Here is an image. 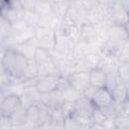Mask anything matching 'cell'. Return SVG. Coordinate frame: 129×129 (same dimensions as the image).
I'll list each match as a JSON object with an SVG mask.
<instances>
[{
  "mask_svg": "<svg viewBox=\"0 0 129 129\" xmlns=\"http://www.w3.org/2000/svg\"><path fill=\"white\" fill-rule=\"evenodd\" d=\"M38 73H39L38 77H43V76H56V77H59L53 58L48 60V61H46V62L38 64Z\"/></svg>",
  "mask_w": 129,
  "mask_h": 129,
  "instance_id": "cell-18",
  "label": "cell"
},
{
  "mask_svg": "<svg viewBox=\"0 0 129 129\" xmlns=\"http://www.w3.org/2000/svg\"><path fill=\"white\" fill-rule=\"evenodd\" d=\"M67 16L80 26L88 23V9L84 1H72Z\"/></svg>",
  "mask_w": 129,
  "mask_h": 129,
  "instance_id": "cell-4",
  "label": "cell"
},
{
  "mask_svg": "<svg viewBox=\"0 0 129 129\" xmlns=\"http://www.w3.org/2000/svg\"><path fill=\"white\" fill-rule=\"evenodd\" d=\"M92 118H93V122L96 124L102 125L106 128H112L113 127V121L108 118V116L104 113V111L102 109L96 108L93 115H92Z\"/></svg>",
  "mask_w": 129,
  "mask_h": 129,
  "instance_id": "cell-19",
  "label": "cell"
},
{
  "mask_svg": "<svg viewBox=\"0 0 129 129\" xmlns=\"http://www.w3.org/2000/svg\"><path fill=\"white\" fill-rule=\"evenodd\" d=\"M22 104V99L18 95H8L1 99L0 113L1 116L11 117V115Z\"/></svg>",
  "mask_w": 129,
  "mask_h": 129,
  "instance_id": "cell-8",
  "label": "cell"
},
{
  "mask_svg": "<svg viewBox=\"0 0 129 129\" xmlns=\"http://www.w3.org/2000/svg\"><path fill=\"white\" fill-rule=\"evenodd\" d=\"M121 82V79L119 77V73L117 72H113V73H109L107 74V78H106V85L105 88L108 89L110 92L116 87V85Z\"/></svg>",
  "mask_w": 129,
  "mask_h": 129,
  "instance_id": "cell-24",
  "label": "cell"
},
{
  "mask_svg": "<svg viewBox=\"0 0 129 129\" xmlns=\"http://www.w3.org/2000/svg\"><path fill=\"white\" fill-rule=\"evenodd\" d=\"M71 2L72 1H51L52 12L59 20H62L67 16Z\"/></svg>",
  "mask_w": 129,
  "mask_h": 129,
  "instance_id": "cell-17",
  "label": "cell"
},
{
  "mask_svg": "<svg viewBox=\"0 0 129 129\" xmlns=\"http://www.w3.org/2000/svg\"><path fill=\"white\" fill-rule=\"evenodd\" d=\"M64 102H66L64 96L58 90H55L48 94H42V103H44L46 106H48L51 109L60 108Z\"/></svg>",
  "mask_w": 129,
  "mask_h": 129,
  "instance_id": "cell-13",
  "label": "cell"
},
{
  "mask_svg": "<svg viewBox=\"0 0 129 129\" xmlns=\"http://www.w3.org/2000/svg\"><path fill=\"white\" fill-rule=\"evenodd\" d=\"M38 109V126L48 123L50 119V108L46 106L44 103H40L37 105Z\"/></svg>",
  "mask_w": 129,
  "mask_h": 129,
  "instance_id": "cell-21",
  "label": "cell"
},
{
  "mask_svg": "<svg viewBox=\"0 0 129 129\" xmlns=\"http://www.w3.org/2000/svg\"><path fill=\"white\" fill-rule=\"evenodd\" d=\"M59 77L56 76H43L38 77L36 82V88L41 94H48L57 89Z\"/></svg>",
  "mask_w": 129,
  "mask_h": 129,
  "instance_id": "cell-11",
  "label": "cell"
},
{
  "mask_svg": "<svg viewBox=\"0 0 129 129\" xmlns=\"http://www.w3.org/2000/svg\"><path fill=\"white\" fill-rule=\"evenodd\" d=\"M74 109H75V102L66 101L61 106V111H62V114H63L64 118L68 117V116H71L74 112Z\"/></svg>",
  "mask_w": 129,
  "mask_h": 129,
  "instance_id": "cell-27",
  "label": "cell"
},
{
  "mask_svg": "<svg viewBox=\"0 0 129 129\" xmlns=\"http://www.w3.org/2000/svg\"><path fill=\"white\" fill-rule=\"evenodd\" d=\"M118 73L121 81L126 85H129V61L119 64Z\"/></svg>",
  "mask_w": 129,
  "mask_h": 129,
  "instance_id": "cell-26",
  "label": "cell"
},
{
  "mask_svg": "<svg viewBox=\"0 0 129 129\" xmlns=\"http://www.w3.org/2000/svg\"><path fill=\"white\" fill-rule=\"evenodd\" d=\"M27 64L28 59L18 49L7 48L4 52H2L1 70L17 80H24Z\"/></svg>",
  "mask_w": 129,
  "mask_h": 129,
  "instance_id": "cell-1",
  "label": "cell"
},
{
  "mask_svg": "<svg viewBox=\"0 0 129 129\" xmlns=\"http://www.w3.org/2000/svg\"><path fill=\"white\" fill-rule=\"evenodd\" d=\"M126 28H127V29H128V31H129V24H128V25L126 26Z\"/></svg>",
  "mask_w": 129,
  "mask_h": 129,
  "instance_id": "cell-36",
  "label": "cell"
},
{
  "mask_svg": "<svg viewBox=\"0 0 129 129\" xmlns=\"http://www.w3.org/2000/svg\"><path fill=\"white\" fill-rule=\"evenodd\" d=\"M109 18L112 25L127 26L129 24V13L122 7L120 1H113L109 9Z\"/></svg>",
  "mask_w": 129,
  "mask_h": 129,
  "instance_id": "cell-5",
  "label": "cell"
},
{
  "mask_svg": "<svg viewBox=\"0 0 129 129\" xmlns=\"http://www.w3.org/2000/svg\"><path fill=\"white\" fill-rule=\"evenodd\" d=\"M120 63L129 61V41L119 47H117L112 53Z\"/></svg>",
  "mask_w": 129,
  "mask_h": 129,
  "instance_id": "cell-20",
  "label": "cell"
},
{
  "mask_svg": "<svg viewBox=\"0 0 129 129\" xmlns=\"http://www.w3.org/2000/svg\"><path fill=\"white\" fill-rule=\"evenodd\" d=\"M111 94L113 97V102L116 105L125 103L127 101V85L122 81L119 82L116 87L111 91Z\"/></svg>",
  "mask_w": 129,
  "mask_h": 129,
  "instance_id": "cell-15",
  "label": "cell"
},
{
  "mask_svg": "<svg viewBox=\"0 0 129 129\" xmlns=\"http://www.w3.org/2000/svg\"><path fill=\"white\" fill-rule=\"evenodd\" d=\"M37 129H50V128L48 126V123H46V124H43V125H39L37 127Z\"/></svg>",
  "mask_w": 129,
  "mask_h": 129,
  "instance_id": "cell-34",
  "label": "cell"
},
{
  "mask_svg": "<svg viewBox=\"0 0 129 129\" xmlns=\"http://www.w3.org/2000/svg\"><path fill=\"white\" fill-rule=\"evenodd\" d=\"M92 102L94 104V106L98 109H104L106 107H108L109 105H111L113 102V97L111 92L106 89V88H101V89H97Z\"/></svg>",
  "mask_w": 129,
  "mask_h": 129,
  "instance_id": "cell-12",
  "label": "cell"
},
{
  "mask_svg": "<svg viewBox=\"0 0 129 129\" xmlns=\"http://www.w3.org/2000/svg\"><path fill=\"white\" fill-rule=\"evenodd\" d=\"M81 125L72 117L68 116L64 118V129H80Z\"/></svg>",
  "mask_w": 129,
  "mask_h": 129,
  "instance_id": "cell-28",
  "label": "cell"
},
{
  "mask_svg": "<svg viewBox=\"0 0 129 129\" xmlns=\"http://www.w3.org/2000/svg\"><path fill=\"white\" fill-rule=\"evenodd\" d=\"M70 86L77 91L78 93L82 94L91 86L90 83V75L89 73H81V72H75L70 77L67 78Z\"/></svg>",
  "mask_w": 129,
  "mask_h": 129,
  "instance_id": "cell-7",
  "label": "cell"
},
{
  "mask_svg": "<svg viewBox=\"0 0 129 129\" xmlns=\"http://www.w3.org/2000/svg\"><path fill=\"white\" fill-rule=\"evenodd\" d=\"M38 76H39V73H38L37 62L34 60V58L33 59H28V64H27V70H26L24 80L35 79V78H38Z\"/></svg>",
  "mask_w": 129,
  "mask_h": 129,
  "instance_id": "cell-23",
  "label": "cell"
},
{
  "mask_svg": "<svg viewBox=\"0 0 129 129\" xmlns=\"http://www.w3.org/2000/svg\"><path fill=\"white\" fill-rule=\"evenodd\" d=\"M89 75H90V83H91V86H93V87H95L97 89L105 88L107 74L102 69L97 68V69L91 71L89 73Z\"/></svg>",
  "mask_w": 129,
  "mask_h": 129,
  "instance_id": "cell-14",
  "label": "cell"
},
{
  "mask_svg": "<svg viewBox=\"0 0 129 129\" xmlns=\"http://www.w3.org/2000/svg\"><path fill=\"white\" fill-rule=\"evenodd\" d=\"M50 59H52L51 51H49L45 48H41V47H38L36 49V52L34 55V60L37 62V64H41V63L46 62Z\"/></svg>",
  "mask_w": 129,
  "mask_h": 129,
  "instance_id": "cell-22",
  "label": "cell"
},
{
  "mask_svg": "<svg viewBox=\"0 0 129 129\" xmlns=\"http://www.w3.org/2000/svg\"><path fill=\"white\" fill-rule=\"evenodd\" d=\"M55 34L56 39L54 49L51 52L52 56H72L77 41L71 36L62 34L60 32H55Z\"/></svg>",
  "mask_w": 129,
  "mask_h": 129,
  "instance_id": "cell-2",
  "label": "cell"
},
{
  "mask_svg": "<svg viewBox=\"0 0 129 129\" xmlns=\"http://www.w3.org/2000/svg\"><path fill=\"white\" fill-rule=\"evenodd\" d=\"M38 48V44L35 40V38H31L19 45V51L27 58V59H33L36 49Z\"/></svg>",
  "mask_w": 129,
  "mask_h": 129,
  "instance_id": "cell-16",
  "label": "cell"
},
{
  "mask_svg": "<svg viewBox=\"0 0 129 129\" xmlns=\"http://www.w3.org/2000/svg\"><path fill=\"white\" fill-rule=\"evenodd\" d=\"M102 55L100 52H90L83 58L76 61V72L90 73L91 71L99 68Z\"/></svg>",
  "mask_w": 129,
  "mask_h": 129,
  "instance_id": "cell-6",
  "label": "cell"
},
{
  "mask_svg": "<svg viewBox=\"0 0 129 129\" xmlns=\"http://www.w3.org/2000/svg\"><path fill=\"white\" fill-rule=\"evenodd\" d=\"M120 3L122 5V7L129 13V0H127V1H120Z\"/></svg>",
  "mask_w": 129,
  "mask_h": 129,
  "instance_id": "cell-32",
  "label": "cell"
},
{
  "mask_svg": "<svg viewBox=\"0 0 129 129\" xmlns=\"http://www.w3.org/2000/svg\"><path fill=\"white\" fill-rule=\"evenodd\" d=\"M35 12H37L40 16L44 15V14H47L49 12H52L51 1H46V0L37 1L36 7H35Z\"/></svg>",
  "mask_w": 129,
  "mask_h": 129,
  "instance_id": "cell-25",
  "label": "cell"
},
{
  "mask_svg": "<svg viewBox=\"0 0 129 129\" xmlns=\"http://www.w3.org/2000/svg\"><path fill=\"white\" fill-rule=\"evenodd\" d=\"M127 101L129 102V85L127 86Z\"/></svg>",
  "mask_w": 129,
  "mask_h": 129,
  "instance_id": "cell-35",
  "label": "cell"
},
{
  "mask_svg": "<svg viewBox=\"0 0 129 129\" xmlns=\"http://www.w3.org/2000/svg\"><path fill=\"white\" fill-rule=\"evenodd\" d=\"M59 77L68 78L76 72V61L72 56H52Z\"/></svg>",
  "mask_w": 129,
  "mask_h": 129,
  "instance_id": "cell-9",
  "label": "cell"
},
{
  "mask_svg": "<svg viewBox=\"0 0 129 129\" xmlns=\"http://www.w3.org/2000/svg\"><path fill=\"white\" fill-rule=\"evenodd\" d=\"M14 127H17V126H14V124H13V122H12L10 117L1 116L0 129H13Z\"/></svg>",
  "mask_w": 129,
  "mask_h": 129,
  "instance_id": "cell-29",
  "label": "cell"
},
{
  "mask_svg": "<svg viewBox=\"0 0 129 129\" xmlns=\"http://www.w3.org/2000/svg\"><path fill=\"white\" fill-rule=\"evenodd\" d=\"M95 109H96V107L94 106L93 102L91 100L87 99L86 97L82 96L75 102V109H74L73 114L92 118V115H93Z\"/></svg>",
  "mask_w": 129,
  "mask_h": 129,
  "instance_id": "cell-10",
  "label": "cell"
},
{
  "mask_svg": "<svg viewBox=\"0 0 129 129\" xmlns=\"http://www.w3.org/2000/svg\"><path fill=\"white\" fill-rule=\"evenodd\" d=\"M34 38L38 44V47L45 48L51 52L53 51L56 39V34L53 29L38 26L34 30Z\"/></svg>",
  "mask_w": 129,
  "mask_h": 129,
  "instance_id": "cell-3",
  "label": "cell"
},
{
  "mask_svg": "<svg viewBox=\"0 0 129 129\" xmlns=\"http://www.w3.org/2000/svg\"><path fill=\"white\" fill-rule=\"evenodd\" d=\"M90 129H107V128H106V127H104V126H102V125H99V124L94 123L93 125H91Z\"/></svg>",
  "mask_w": 129,
  "mask_h": 129,
  "instance_id": "cell-33",
  "label": "cell"
},
{
  "mask_svg": "<svg viewBox=\"0 0 129 129\" xmlns=\"http://www.w3.org/2000/svg\"><path fill=\"white\" fill-rule=\"evenodd\" d=\"M21 5L24 11H35L36 7V0H21Z\"/></svg>",
  "mask_w": 129,
  "mask_h": 129,
  "instance_id": "cell-30",
  "label": "cell"
},
{
  "mask_svg": "<svg viewBox=\"0 0 129 129\" xmlns=\"http://www.w3.org/2000/svg\"><path fill=\"white\" fill-rule=\"evenodd\" d=\"M96 91H97V88H95V87H93V86H90V87L83 93V96L92 101V99H93V97H94Z\"/></svg>",
  "mask_w": 129,
  "mask_h": 129,
  "instance_id": "cell-31",
  "label": "cell"
}]
</instances>
